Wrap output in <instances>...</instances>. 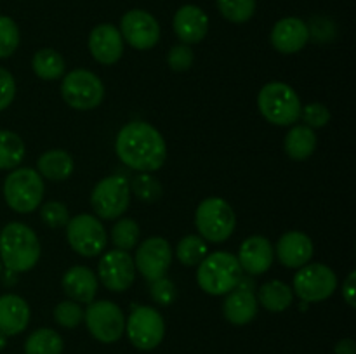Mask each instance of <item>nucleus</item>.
I'll return each instance as SVG.
<instances>
[{
	"mask_svg": "<svg viewBox=\"0 0 356 354\" xmlns=\"http://www.w3.org/2000/svg\"><path fill=\"white\" fill-rule=\"evenodd\" d=\"M117 156L138 172H155L162 169L167 158L163 135L153 125L136 120L120 128L115 141Z\"/></svg>",
	"mask_w": 356,
	"mask_h": 354,
	"instance_id": "f257e3e1",
	"label": "nucleus"
},
{
	"mask_svg": "<svg viewBox=\"0 0 356 354\" xmlns=\"http://www.w3.org/2000/svg\"><path fill=\"white\" fill-rule=\"evenodd\" d=\"M40 259V242L23 222H10L0 231V260L13 273L33 269Z\"/></svg>",
	"mask_w": 356,
	"mask_h": 354,
	"instance_id": "f03ea898",
	"label": "nucleus"
},
{
	"mask_svg": "<svg viewBox=\"0 0 356 354\" xmlns=\"http://www.w3.org/2000/svg\"><path fill=\"white\" fill-rule=\"evenodd\" d=\"M243 278L238 259L229 252H214L198 264V287L209 295H226L238 287Z\"/></svg>",
	"mask_w": 356,
	"mask_h": 354,
	"instance_id": "7ed1b4c3",
	"label": "nucleus"
},
{
	"mask_svg": "<svg viewBox=\"0 0 356 354\" xmlns=\"http://www.w3.org/2000/svg\"><path fill=\"white\" fill-rule=\"evenodd\" d=\"M257 106L270 124L287 127L301 118V99L291 85L284 82H270L259 90Z\"/></svg>",
	"mask_w": 356,
	"mask_h": 354,
	"instance_id": "20e7f679",
	"label": "nucleus"
},
{
	"mask_svg": "<svg viewBox=\"0 0 356 354\" xmlns=\"http://www.w3.org/2000/svg\"><path fill=\"white\" fill-rule=\"evenodd\" d=\"M3 198L17 214H30L37 210L44 198L42 176L28 167H17L3 180Z\"/></svg>",
	"mask_w": 356,
	"mask_h": 354,
	"instance_id": "39448f33",
	"label": "nucleus"
},
{
	"mask_svg": "<svg viewBox=\"0 0 356 354\" xmlns=\"http://www.w3.org/2000/svg\"><path fill=\"white\" fill-rule=\"evenodd\" d=\"M195 226L205 242L222 243L233 235L236 226L232 205L218 196L200 201L195 212Z\"/></svg>",
	"mask_w": 356,
	"mask_h": 354,
	"instance_id": "423d86ee",
	"label": "nucleus"
},
{
	"mask_svg": "<svg viewBox=\"0 0 356 354\" xmlns=\"http://www.w3.org/2000/svg\"><path fill=\"white\" fill-rule=\"evenodd\" d=\"M61 96L70 108L89 111L104 99V85L96 73L89 69H73L61 82Z\"/></svg>",
	"mask_w": 356,
	"mask_h": 354,
	"instance_id": "0eeeda50",
	"label": "nucleus"
},
{
	"mask_svg": "<svg viewBox=\"0 0 356 354\" xmlns=\"http://www.w3.org/2000/svg\"><path fill=\"white\" fill-rule=\"evenodd\" d=\"M129 340L139 351H152L162 344L165 337V323L162 314L149 305H132V312L125 321Z\"/></svg>",
	"mask_w": 356,
	"mask_h": 354,
	"instance_id": "6e6552de",
	"label": "nucleus"
},
{
	"mask_svg": "<svg viewBox=\"0 0 356 354\" xmlns=\"http://www.w3.org/2000/svg\"><path fill=\"white\" fill-rule=\"evenodd\" d=\"M83 319L90 335L103 344L117 342L125 332L124 311L111 301L90 302L83 311Z\"/></svg>",
	"mask_w": 356,
	"mask_h": 354,
	"instance_id": "1a4fd4ad",
	"label": "nucleus"
},
{
	"mask_svg": "<svg viewBox=\"0 0 356 354\" xmlns=\"http://www.w3.org/2000/svg\"><path fill=\"white\" fill-rule=\"evenodd\" d=\"M131 184L124 176H110L96 184L90 194V205L97 217L113 221L118 219L131 203Z\"/></svg>",
	"mask_w": 356,
	"mask_h": 354,
	"instance_id": "9d476101",
	"label": "nucleus"
},
{
	"mask_svg": "<svg viewBox=\"0 0 356 354\" xmlns=\"http://www.w3.org/2000/svg\"><path fill=\"white\" fill-rule=\"evenodd\" d=\"M337 288V276L329 266L320 262L305 264L294 276V294L302 302H322Z\"/></svg>",
	"mask_w": 356,
	"mask_h": 354,
	"instance_id": "9b49d317",
	"label": "nucleus"
},
{
	"mask_svg": "<svg viewBox=\"0 0 356 354\" xmlns=\"http://www.w3.org/2000/svg\"><path fill=\"white\" fill-rule=\"evenodd\" d=\"M70 246L83 257H94L106 246V231L99 219L90 214L75 215L66 224Z\"/></svg>",
	"mask_w": 356,
	"mask_h": 354,
	"instance_id": "f8f14e48",
	"label": "nucleus"
},
{
	"mask_svg": "<svg viewBox=\"0 0 356 354\" xmlns=\"http://www.w3.org/2000/svg\"><path fill=\"white\" fill-rule=\"evenodd\" d=\"M172 262V246L162 236H152L145 239L136 250L134 266L139 274L148 281L163 278Z\"/></svg>",
	"mask_w": 356,
	"mask_h": 354,
	"instance_id": "ddd939ff",
	"label": "nucleus"
},
{
	"mask_svg": "<svg viewBox=\"0 0 356 354\" xmlns=\"http://www.w3.org/2000/svg\"><path fill=\"white\" fill-rule=\"evenodd\" d=\"M120 35L131 47L138 51H148L159 44L160 24L146 10L132 9L122 17Z\"/></svg>",
	"mask_w": 356,
	"mask_h": 354,
	"instance_id": "4468645a",
	"label": "nucleus"
},
{
	"mask_svg": "<svg viewBox=\"0 0 356 354\" xmlns=\"http://www.w3.org/2000/svg\"><path fill=\"white\" fill-rule=\"evenodd\" d=\"M97 276L108 290L125 292L136 280L134 259L124 250H110L101 257L97 264Z\"/></svg>",
	"mask_w": 356,
	"mask_h": 354,
	"instance_id": "2eb2a0df",
	"label": "nucleus"
},
{
	"mask_svg": "<svg viewBox=\"0 0 356 354\" xmlns=\"http://www.w3.org/2000/svg\"><path fill=\"white\" fill-rule=\"evenodd\" d=\"M89 51L101 65H115L124 54V38L120 30L110 23L97 24L89 35Z\"/></svg>",
	"mask_w": 356,
	"mask_h": 354,
	"instance_id": "dca6fc26",
	"label": "nucleus"
},
{
	"mask_svg": "<svg viewBox=\"0 0 356 354\" xmlns=\"http://www.w3.org/2000/svg\"><path fill=\"white\" fill-rule=\"evenodd\" d=\"M222 314L232 325L242 326L252 321L257 314V297L249 283L242 278L238 287L226 294L222 302Z\"/></svg>",
	"mask_w": 356,
	"mask_h": 354,
	"instance_id": "f3484780",
	"label": "nucleus"
},
{
	"mask_svg": "<svg viewBox=\"0 0 356 354\" xmlns=\"http://www.w3.org/2000/svg\"><path fill=\"white\" fill-rule=\"evenodd\" d=\"M273 245L270 239L264 236L254 235L249 236L245 242L240 245L238 252V262L242 266V271H245L250 276H259L270 271L271 264H273Z\"/></svg>",
	"mask_w": 356,
	"mask_h": 354,
	"instance_id": "a211bd4d",
	"label": "nucleus"
},
{
	"mask_svg": "<svg viewBox=\"0 0 356 354\" xmlns=\"http://www.w3.org/2000/svg\"><path fill=\"white\" fill-rule=\"evenodd\" d=\"M313 252H315V246H313L312 238L301 231L285 233L275 246V253L282 266L292 267V269L308 264L312 260Z\"/></svg>",
	"mask_w": 356,
	"mask_h": 354,
	"instance_id": "6ab92c4d",
	"label": "nucleus"
},
{
	"mask_svg": "<svg viewBox=\"0 0 356 354\" xmlns=\"http://www.w3.org/2000/svg\"><path fill=\"white\" fill-rule=\"evenodd\" d=\"M309 40V28L299 17H284L271 30V44L282 54H296Z\"/></svg>",
	"mask_w": 356,
	"mask_h": 354,
	"instance_id": "aec40b11",
	"label": "nucleus"
},
{
	"mask_svg": "<svg viewBox=\"0 0 356 354\" xmlns=\"http://www.w3.org/2000/svg\"><path fill=\"white\" fill-rule=\"evenodd\" d=\"M174 31L183 44H198L209 31L207 14L197 6H183L174 16Z\"/></svg>",
	"mask_w": 356,
	"mask_h": 354,
	"instance_id": "412c9836",
	"label": "nucleus"
},
{
	"mask_svg": "<svg viewBox=\"0 0 356 354\" xmlns=\"http://www.w3.org/2000/svg\"><path fill=\"white\" fill-rule=\"evenodd\" d=\"M63 290L70 301L79 304H90L97 294V278L89 267L73 266L63 276Z\"/></svg>",
	"mask_w": 356,
	"mask_h": 354,
	"instance_id": "4be33fe9",
	"label": "nucleus"
},
{
	"mask_svg": "<svg viewBox=\"0 0 356 354\" xmlns=\"http://www.w3.org/2000/svg\"><path fill=\"white\" fill-rule=\"evenodd\" d=\"M30 323V305L16 294H6L0 297V332L13 337L26 330Z\"/></svg>",
	"mask_w": 356,
	"mask_h": 354,
	"instance_id": "5701e85b",
	"label": "nucleus"
},
{
	"mask_svg": "<svg viewBox=\"0 0 356 354\" xmlns=\"http://www.w3.org/2000/svg\"><path fill=\"white\" fill-rule=\"evenodd\" d=\"M38 174L49 180H66L75 170V163L65 149H51L38 158Z\"/></svg>",
	"mask_w": 356,
	"mask_h": 354,
	"instance_id": "b1692460",
	"label": "nucleus"
},
{
	"mask_svg": "<svg viewBox=\"0 0 356 354\" xmlns=\"http://www.w3.org/2000/svg\"><path fill=\"white\" fill-rule=\"evenodd\" d=\"M284 148L292 160H298V162L308 160L316 148L315 130L306 125H294L285 135Z\"/></svg>",
	"mask_w": 356,
	"mask_h": 354,
	"instance_id": "393cba45",
	"label": "nucleus"
},
{
	"mask_svg": "<svg viewBox=\"0 0 356 354\" xmlns=\"http://www.w3.org/2000/svg\"><path fill=\"white\" fill-rule=\"evenodd\" d=\"M257 297V304L271 312H282L294 302V292L287 283L280 280H271L268 283L261 285Z\"/></svg>",
	"mask_w": 356,
	"mask_h": 354,
	"instance_id": "a878e982",
	"label": "nucleus"
},
{
	"mask_svg": "<svg viewBox=\"0 0 356 354\" xmlns=\"http://www.w3.org/2000/svg\"><path fill=\"white\" fill-rule=\"evenodd\" d=\"M31 69L42 80H59L65 75L66 62L54 49H40L31 58Z\"/></svg>",
	"mask_w": 356,
	"mask_h": 354,
	"instance_id": "bb28decb",
	"label": "nucleus"
},
{
	"mask_svg": "<svg viewBox=\"0 0 356 354\" xmlns=\"http://www.w3.org/2000/svg\"><path fill=\"white\" fill-rule=\"evenodd\" d=\"M63 337L51 328H38L24 342V354H61Z\"/></svg>",
	"mask_w": 356,
	"mask_h": 354,
	"instance_id": "cd10ccee",
	"label": "nucleus"
},
{
	"mask_svg": "<svg viewBox=\"0 0 356 354\" xmlns=\"http://www.w3.org/2000/svg\"><path fill=\"white\" fill-rule=\"evenodd\" d=\"M24 142L16 132L0 130V170H14L24 158Z\"/></svg>",
	"mask_w": 356,
	"mask_h": 354,
	"instance_id": "c85d7f7f",
	"label": "nucleus"
},
{
	"mask_svg": "<svg viewBox=\"0 0 356 354\" xmlns=\"http://www.w3.org/2000/svg\"><path fill=\"white\" fill-rule=\"evenodd\" d=\"M176 255L183 266H198L207 255V242L198 235L184 236L177 243Z\"/></svg>",
	"mask_w": 356,
	"mask_h": 354,
	"instance_id": "c756f323",
	"label": "nucleus"
},
{
	"mask_svg": "<svg viewBox=\"0 0 356 354\" xmlns=\"http://www.w3.org/2000/svg\"><path fill=\"white\" fill-rule=\"evenodd\" d=\"M129 184H131V193H134V196L143 203H155L163 194L162 184L149 172H139Z\"/></svg>",
	"mask_w": 356,
	"mask_h": 354,
	"instance_id": "7c9ffc66",
	"label": "nucleus"
},
{
	"mask_svg": "<svg viewBox=\"0 0 356 354\" xmlns=\"http://www.w3.org/2000/svg\"><path fill=\"white\" fill-rule=\"evenodd\" d=\"M139 226L134 219H120V221L115 222L113 229H111V239H113V245L117 246L118 250H124V252H129V250L134 248L139 242Z\"/></svg>",
	"mask_w": 356,
	"mask_h": 354,
	"instance_id": "2f4dec72",
	"label": "nucleus"
},
{
	"mask_svg": "<svg viewBox=\"0 0 356 354\" xmlns=\"http://www.w3.org/2000/svg\"><path fill=\"white\" fill-rule=\"evenodd\" d=\"M218 9L228 21L242 24L256 12V0H218Z\"/></svg>",
	"mask_w": 356,
	"mask_h": 354,
	"instance_id": "473e14b6",
	"label": "nucleus"
},
{
	"mask_svg": "<svg viewBox=\"0 0 356 354\" xmlns=\"http://www.w3.org/2000/svg\"><path fill=\"white\" fill-rule=\"evenodd\" d=\"M19 45V28L9 16H0V59L16 52Z\"/></svg>",
	"mask_w": 356,
	"mask_h": 354,
	"instance_id": "72a5a7b5",
	"label": "nucleus"
},
{
	"mask_svg": "<svg viewBox=\"0 0 356 354\" xmlns=\"http://www.w3.org/2000/svg\"><path fill=\"white\" fill-rule=\"evenodd\" d=\"M54 319L63 328H76L83 321V309L79 302L63 301L54 307Z\"/></svg>",
	"mask_w": 356,
	"mask_h": 354,
	"instance_id": "f704fd0d",
	"label": "nucleus"
},
{
	"mask_svg": "<svg viewBox=\"0 0 356 354\" xmlns=\"http://www.w3.org/2000/svg\"><path fill=\"white\" fill-rule=\"evenodd\" d=\"M40 219L47 228H65L70 221L68 208L61 201H47L40 207Z\"/></svg>",
	"mask_w": 356,
	"mask_h": 354,
	"instance_id": "c9c22d12",
	"label": "nucleus"
},
{
	"mask_svg": "<svg viewBox=\"0 0 356 354\" xmlns=\"http://www.w3.org/2000/svg\"><path fill=\"white\" fill-rule=\"evenodd\" d=\"M301 118L305 121L306 127L309 128H320L325 127L330 121V111L325 104L322 103H309L302 106Z\"/></svg>",
	"mask_w": 356,
	"mask_h": 354,
	"instance_id": "e433bc0d",
	"label": "nucleus"
},
{
	"mask_svg": "<svg viewBox=\"0 0 356 354\" xmlns=\"http://www.w3.org/2000/svg\"><path fill=\"white\" fill-rule=\"evenodd\" d=\"M195 54L190 45L179 44L174 45L167 54V65L172 71H188L193 66Z\"/></svg>",
	"mask_w": 356,
	"mask_h": 354,
	"instance_id": "4c0bfd02",
	"label": "nucleus"
},
{
	"mask_svg": "<svg viewBox=\"0 0 356 354\" xmlns=\"http://www.w3.org/2000/svg\"><path fill=\"white\" fill-rule=\"evenodd\" d=\"M152 287H149V295H152L153 301L160 305H169L172 304L174 298H176V285L169 280L167 276L159 278L155 281H149Z\"/></svg>",
	"mask_w": 356,
	"mask_h": 354,
	"instance_id": "58836bf2",
	"label": "nucleus"
},
{
	"mask_svg": "<svg viewBox=\"0 0 356 354\" xmlns=\"http://www.w3.org/2000/svg\"><path fill=\"white\" fill-rule=\"evenodd\" d=\"M16 96V82L14 76L6 68H0V111L10 106Z\"/></svg>",
	"mask_w": 356,
	"mask_h": 354,
	"instance_id": "ea45409f",
	"label": "nucleus"
},
{
	"mask_svg": "<svg viewBox=\"0 0 356 354\" xmlns=\"http://www.w3.org/2000/svg\"><path fill=\"white\" fill-rule=\"evenodd\" d=\"M355 288H356V273H355V271H351V273L348 274L346 281H344V285H343V297H344V301L348 302V305H350V307H355V305H356Z\"/></svg>",
	"mask_w": 356,
	"mask_h": 354,
	"instance_id": "a19ab883",
	"label": "nucleus"
},
{
	"mask_svg": "<svg viewBox=\"0 0 356 354\" xmlns=\"http://www.w3.org/2000/svg\"><path fill=\"white\" fill-rule=\"evenodd\" d=\"M336 354H356V344L353 339H343L336 344Z\"/></svg>",
	"mask_w": 356,
	"mask_h": 354,
	"instance_id": "79ce46f5",
	"label": "nucleus"
},
{
	"mask_svg": "<svg viewBox=\"0 0 356 354\" xmlns=\"http://www.w3.org/2000/svg\"><path fill=\"white\" fill-rule=\"evenodd\" d=\"M6 346H7V335L0 332V351H2Z\"/></svg>",
	"mask_w": 356,
	"mask_h": 354,
	"instance_id": "37998d69",
	"label": "nucleus"
},
{
	"mask_svg": "<svg viewBox=\"0 0 356 354\" xmlns=\"http://www.w3.org/2000/svg\"><path fill=\"white\" fill-rule=\"evenodd\" d=\"M2 266L3 264H2V260H0V274H2Z\"/></svg>",
	"mask_w": 356,
	"mask_h": 354,
	"instance_id": "c03bdc74",
	"label": "nucleus"
}]
</instances>
